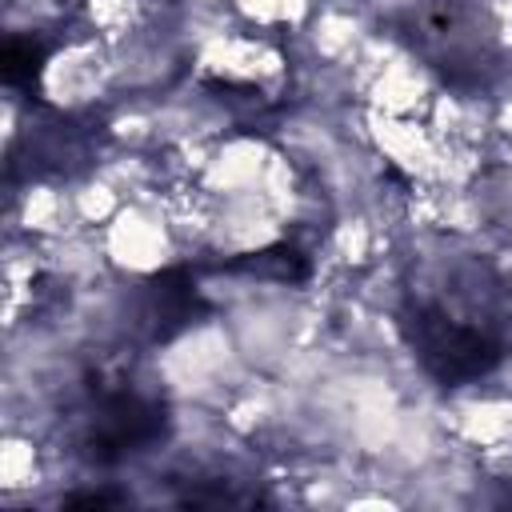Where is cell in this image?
I'll use <instances>...</instances> for the list:
<instances>
[{"label": "cell", "mask_w": 512, "mask_h": 512, "mask_svg": "<svg viewBox=\"0 0 512 512\" xmlns=\"http://www.w3.org/2000/svg\"><path fill=\"white\" fill-rule=\"evenodd\" d=\"M400 336L412 360L440 384L464 388L484 380L504 360V336L488 324H472L468 316H452L440 304L408 300L400 312Z\"/></svg>", "instance_id": "obj_1"}, {"label": "cell", "mask_w": 512, "mask_h": 512, "mask_svg": "<svg viewBox=\"0 0 512 512\" xmlns=\"http://www.w3.org/2000/svg\"><path fill=\"white\" fill-rule=\"evenodd\" d=\"M224 272H244V276H260V280H276V284H300L308 276V260L288 248V244H272L260 252H244L236 260L220 264Z\"/></svg>", "instance_id": "obj_4"}, {"label": "cell", "mask_w": 512, "mask_h": 512, "mask_svg": "<svg viewBox=\"0 0 512 512\" xmlns=\"http://www.w3.org/2000/svg\"><path fill=\"white\" fill-rule=\"evenodd\" d=\"M168 428L164 404L124 380L92 384L80 424V448L92 464H120L144 448H152Z\"/></svg>", "instance_id": "obj_2"}, {"label": "cell", "mask_w": 512, "mask_h": 512, "mask_svg": "<svg viewBox=\"0 0 512 512\" xmlns=\"http://www.w3.org/2000/svg\"><path fill=\"white\" fill-rule=\"evenodd\" d=\"M40 60H44V44L40 40H8V48H4V80L12 88L32 84L40 76Z\"/></svg>", "instance_id": "obj_5"}, {"label": "cell", "mask_w": 512, "mask_h": 512, "mask_svg": "<svg viewBox=\"0 0 512 512\" xmlns=\"http://www.w3.org/2000/svg\"><path fill=\"white\" fill-rule=\"evenodd\" d=\"M124 496H116V492H76V496H68V504H84V508H108V504H120Z\"/></svg>", "instance_id": "obj_6"}, {"label": "cell", "mask_w": 512, "mask_h": 512, "mask_svg": "<svg viewBox=\"0 0 512 512\" xmlns=\"http://www.w3.org/2000/svg\"><path fill=\"white\" fill-rule=\"evenodd\" d=\"M200 308H204L200 292L192 288V276L184 268L152 276V284H148V320L156 324L152 336H160V340L176 336L180 328H188L200 316Z\"/></svg>", "instance_id": "obj_3"}]
</instances>
